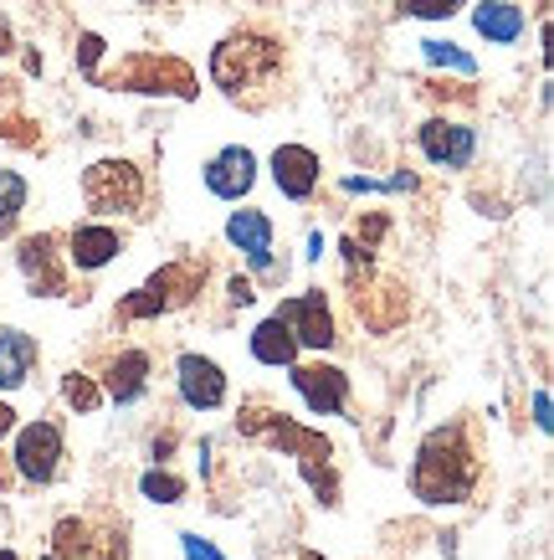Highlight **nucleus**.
Returning a JSON list of instances; mask_svg holds the SVG:
<instances>
[{
	"mask_svg": "<svg viewBox=\"0 0 554 560\" xmlns=\"http://www.w3.org/2000/svg\"><path fill=\"white\" fill-rule=\"evenodd\" d=\"M257 186V154L247 144H226V150L205 165V190L221 201H241Z\"/></svg>",
	"mask_w": 554,
	"mask_h": 560,
	"instance_id": "obj_15",
	"label": "nucleus"
},
{
	"mask_svg": "<svg viewBox=\"0 0 554 560\" xmlns=\"http://www.w3.org/2000/svg\"><path fill=\"white\" fill-rule=\"evenodd\" d=\"M21 211H26V180L16 171H0V237L16 232Z\"/></svg>",
	"mask_w": 554,
	"mask_h": 560,
	"instance_id": "obj_22",
	"label": "nucleus"
},
{
	"mask_svg": "<svg viewBox=\"0 0 554 560\" xmlns=\"http://www.w3.org/2000/svg\"><path fill=\"white\" fill-rule=\"evenodd\" d=\"M93 545H98V529L87 520H57L51 525V560H93Z\"/></svg>",
	"mask_w": 554,
	"mask_h": 560,
	"instance_id": "obj_21",
	"label": "nucleus"
},
{
	"mask_svg": "<svg viewBox=\"0 0 554 560\" xmlns=\"http://www.w3.org/2000/svg\"><path fill=\"white\" fill-rule=\"evenodd\" d=\"M139 493H144V499H154V504H180V499H185V478L165 474V468H150V474L139 478Z\"/></svg>",
	"mask_w": 554,
	"mask_h": 560,
	"instance_id": "obj_24",
	"label": "nucleus"
},
{
	"mask_svg": "<svg viewBox=\"0 0 554 560\" xmlns=\"http://www.w3.org/2000/svg\"><path fill=\"white\" fill-rule=\"evenodd\" d=\"M83 206L93 217H129L144 206V171L134 160H93L83 171Z\"/></svg>",
	"mask_w": 554,
	"mask_h": 560,
	"instance_id": "obj_6",
	"label": "nucleus"
},
{
	"mask_svg": "<svg viewBox=\"0 0 554 560\" xmlns=\"http://www.w3.org/2000/svg\"><path fill=\"white\" fill-rule=\"evenodd\" d=\"M287 371H293V390L308 401V411H319V417H344L350 411V375L339 365H323V360L303 365V360H293Z\"/></svg>",
	"mask_w": 554,
	"mask_h": 560,
	"instance_id": "obj_9",
	"label": "nucleus"
},
{
	"mask_svg": "<svg viewBox=\"0 0 554 560\" xmlns=\"http://www.w3.org/2000/svg\"><path fill=\"white\" fill-rule=\"evenodd\" d=\"M62 401H68L72 411L93 417V411L103 407V386H98V381H93L87 371H68V375H62Z\"/></svg>",
	"mask_w": 554,
	"mask_h": 560,
	"instance_id": "obj_23",
	"label": "nucleus"
},
{
	"mask_svg": "<svg viewBox=\"0 0 554 560\" xmlns=\"http://www.w3.org/2000/svg\"><path fill=\"white\" fill-rule=\"evenodd\" d=\"M11 432H16V411L0 401V438H11Z\"/></svg>",
	"mask_w": 554,
	"mask_h": 560,
	"instance_id": "obj_32",
	"label": "nucleus"
},
{
	"mask_svg": "<svg viewBox=\"0 0 554 560\" xmlns=\"http://www.w3.org/2000/svg\"><path fill=\"white\" fill-rule=\"evenodd\" d=\"M421 139V154L432 160V165H447V171H468L472 154H478V129L457 119H426L416 129Z\"/></svg>",
	"mask_w": 554,
	"mask_h": 560,
	"instance_id": "obj_12",
	"label": "nucleus"
},
{
	"mask_svg": "<svg viewBox=\"0 0 554 560\" xmlns=\"http://www.w3.org/2000/svg\"><path fill=\"white\" fill-rule=\"evenodd\" d=\"M205 278H211V257H201V253L175 257V262H165L160 272H150V278L114 308V319L134 324V319H160V314H180L185 304L201 299Z\"/></svg>",
	"mask_w": 554,
	"mask_h": 560,
	"instance_id": "obj_4",
	"label": "nucleus"
},
{
	"mask_svg": "<svg viewBox=\"0 0 554 560\" xmlns=\"http://www.w3.org/2000/svg\"><path fill=\"white\" fill-rule=\"evenodd\" d=\"M175 381H180V401L190 411H216L226 401V371L205 355H180L175 360Z\"/></svg>",
	"mask_w": 554,
	"mask_h": 560,
	"instance_id": "obj_13",
	"label": "nucleus"
},
{
	"mask_svg": "<svg viewBox=\"0 0 554 560\" xmlns=\"http://www.w3.org/2000/svg\"><path fill=\"white\" fill-rule=\"evenodd\" d=\"M180 550H185V560H226L216 545L201 540V535H180Z\"/></svg>",
	"mask_w": 554,
	"mask_h": 560,
	"instance_id": "obj_28",
	"label": "nucleus"
},
{
	"mask_svg": "<svg viewBox=\"0 0 554 560\" xmlns=\"http://www.w3.org/2000/svg\"><path fill=\"white\" fill-rule=\"evenodd\" d=\"M472 26H478L487 42L508 47V42H519L523 36V11L514 5V0H483V5L472 11Z\"/></svg>",
	"mask_w": 554,
	"mask_h": 560,
	"instance_id": "obj_20",
	"label": "nucleus"
},
{
	"mask_svg": "<svg viewBox=\"0 0 554 560\" xmlns=\"http://www.w3.org/2000/svg\"><path fill=\"white\" fill-rule=\"evenodd\" d=\"M278 319L298 335V345H308V350H334V308H329V299H323V289H308L298 293V299H283V308H278Z\"/></svg>",
	"mask_w": 554,
	"mask_h": 560,
	"instance_id": "obj_10",
	"label": "nucleus"
},
{
	"mask_svg": "<svg viewBox=\"0 0 554 560\" xmlns=\"http://www.w3.org/2000/svg\"><path fill=\"white\" fill-rule=\"evenodd\" d=\"M257 299V289L247 283V278H232V304H252Z\"/></svg>",
	"mask_w": 554,
	"mask_h": 560,
	"instance_id": "obj_30",
	"label": "nucleus"
},
{
	"mask_svg": "<svg viewBox=\"0 0 554 560\" xmlns=\"http://www.w3.org/2000/svg\"><path fill=\"white\" fill-rule=\"evenodd\" d=\"M103 386V401H114V407H134L139 396L150 390V355L139 350V345H123L118 355L103 360V375H93Z\"/></svg>",
	"mask_w": 554,
	"mask_h": 560,
	"instance_id": "obj_11",
	"label": "nucleus"
},
{
	"mask_svg": "<svg viewBox=\"0 0 554 560\" xmlns=\"http://www.w3.org/2000/svg\"><path fill=\"white\" fill-rule=\"evenodd\" d=\"M98 57H103V36L98 32H83V36H78V68H83L87 78L98 72Z\"/></svg>",
	"mask_w": 554,
	"mask_h": 560,
	"instance_id": "obj_27",
	"label": "nucleus"
},
{
	"mask_svg": "<svg viewBox=\"0 0 554 560\" xmlns=\"http://www.w3.org/2000/svg\"><path fill=\"white\" fill-rule=\"evenodd\" d=\"M36 360H42V350H36L32 335L5 324V329H0V390L26 386V375L36 371Z\"/></svg>",
	"mask_w": 554,
	"mask_h": 560,
	"instance_id": "obj_18",
	"label": "nucleus"
},
{
	"mask_svg": "<svg viewBox=\"0 0 554 560\" xmlns=\"http://www.w3.org/2000/svg\"><path fill=\"white\" fill-rule=\"evenodd\" d=\"M93 83L118 93H165V98H196V68L169 51H134L114 72H93Z\"/></svg>",
	"mask_w": 554,
	"mask_h": 560,
	"instance_id": "obj_5",
	"label": "nucleus"
},
{
	"mask_svg": "<svg viewBox=\"0 0 554 560\" xmlns=\"http://www.w3.org/2000/svg\"><path fill=\"white\" fill-rule=\"evenodd\" d=\"M483 478V463H478V447H472L468 422H447L432 427L421 438L416 458H411V493L432 510H447V504H468L472 489Z\"/></svg>",
	"mask_w": 554,
	"mask_h": 560,
	"instance_id": "obj_2",
	"label": "nucleus"
},
{
	"mask_svg": "<svg viewBox=\"0 0 554 560\" xmlns=\"http://www.w3.org/2000/svg\"><path fill=\"white\" fill-rule=\"evenodd\" d=\"M68 262L78 272H98V268H108L118 253H123V232L118 226H103V221H87V226H72L68 237Z\"/></svg>",
	"mask_w": 554,
	"mask_h": 560,
	"instance_id": "obj_16",
	"label": "nucleus"
},
{
	"mask_svg": "<svg viewBox=\"0 0 554 560\" xmlns=\"http://www.w3.org/2000/svg\"><path fill=\"white\" fill-rule=\"evenodd\" d=\"M139 5H175V0H139Z\"/></svg>",
	"mask_w": 554,
	"mask_h": 560,
	"instance_id": "obj_34",
	"label": "nucleus"
},
{
	"mask_svg": "<svg viewBox=\"0 0 554 560\" xmlns=\"http://www.w3.org/2000/svg\"><path fill=\"white\" fill-rule=\"evenodd\" d=\"M16 489V468H11V458H0V493Z\"/></svg>",
	"mask_w": 554,
	"mask_h": 560,
	"instance_id": "obj_31",
	"label": "nucleus"
},
{
	"mask_svg": "<svg viewBox=\"0 0 554 560\" xmlns=\"http://www.w3.org/2000/svg\"><path fill=\"white\" fill-rule=\"evenodd\" d=\"M0 560H21V556H16V550H0Z\"/></svg>",
	"mask_w": 554,
	"mask_h": 560,
	"instance_id": "obj_35",
	"label": "nucleus"
},
{
	"mask_svg": "<svg viewBox=\"0 0 554 560\" xmlns=\"http://www.w3.org/2000/svg\"><path fill=\"white\" fill-rule=\"evenodd\" d=\"M226 242L252 257V268H268L272 262V217L268 211H232V221H226Z\"/></svg>",
	"mask_w": 554,
	"mask_h": 560,
	"instance_id": "obj_17",
	"label": "nucleus"
},
{
	"mask_svg": "<svg viewBox=\"0 0 554 560\" xmlns=\"http://www.w3.org/2000/svg\"><path fill=\"white\" fill-rule=\"evenodd\" d=\"M303 560H323V556H314V550H303Z\"/></svg>",
	"mask_w": 554,
	"mask_h": 560,
	"instance_id": "obj_36",
	"label": "nucleus"
},
{
	"mask_svg": "<svg viewBox=\"0 0 554 560\" xmlns=\"http://www.w3.org/2000/svg\"><path fill=\"white\" fill-rule=\"evenodd\" d=\"M421 51H426V62H437V68H452V72H462V78H472V72H478V62H472L468 51H457L452 42H421Z\"/></svg>",
	"mask_w": 554,
	"mask_h": 560,
	"instance_id": "obj_25",
	"label": "nucleus"
},
{
	"mask_svg": "<svg viewBox=\"0 0 554 560\" xmlns=\"http://www.w3.org/2000/svg\"><path fill=\"white\" fill-rule=\"evenodd\" d=\"M42 560H51V556H42Z\"/></svg>",
	"mask_w": 554,
	"mask_h": 560,
	"instance_id": "obj_37",
	"label": "nucleus"
},
{
	"mask_svg": "<svg viewBox=\"0 0 554 560\" xmlns=\"http://www.w3.org/2000/svg\"><path fill=\"white\" fill-rule=\"evenodd\" d=\"M411 16H421V21H441V16H457L468 0H401Z\"/></svg>",
	"mask_w": 554,
	"mask_h": 560,
	"instance_id": "obj_26",
	"label": "nucleus"
},
{
	"mask_svg": "<svg viewBox=\"0 0 554 560\" xmlns=\"http://www.w3.org/2000/svg\"><path fill=\"white\" fill-rule=\"evenodd\" d=\"M68 458V438H62V422H26L16 432V447H11V468H16V483L26 489H42L57 478Z\"/></svg>",
	"mask_w": 554,
	"mask_h": 560,
	"instance_id": "obj_7",
	"label": "nucleus"
},
{
	"mask_svg": "<svg viewBox=\"0 0 554 560\" xmlns=\"http://www.w3.org/2000/svg\"><path fill=\"white\" fill-rule=\"evenodd\" d=\"M298 350H303L298 335H293L278 314H272V319H262L252 329V360H257V365H293V360H298Z\"/></svg>",
	"mask_w": 554,
	"mask_h": 560,
	"instance_id": "obj_19",
	"label": "nucleus"
},
{
	"mask_svg": "<svg viewBox=\"0 0 554 560\" xmlns=\"http://www.w3.org/2000/svg\"><path fill=\"white\" fill-rule=\"evenodd\" d=\"M283 72H287V47L272 32L241 26V32L221 36L211 51V83L241 108H272V98L283 93Z\"/></svg>",
	"mask_w": 554,
	"mask_h": 560,
	"instance_id": "obj_1",
	"label": "nucleus"
},
{
	"mask_svg": "<svg viewBox=\"0 0 554 560\" xmlns=\"http://www.w3.org/2000/svg\"><path fill=\"white\" fill-rule=\"evenodd\" d=\"M319 175H323V165L308 144H278L272 150V180H278V190H283L287 201H308L319 190Z\"/></svg>",
	"mask_w": 554,
	"mask_h": 560,
	"instance_id": "obj_14",
	"label": "nucleus"
},
{
	"mask_svg": "<svg viewBox=\"0 0 554 560\" xmlns=\"http://www.w3.org/2000/svg\"><path fill=\"white\" fill-rule=\"evenodd\" d=\"M236 432L252 442H268V447H283L287 458H298L303 478H308V489L319 493L329 510H339V474H334V442L323 438V432H308V427H298L293 417H283V411H272L268 401H241V411H236Z\"/></svg>",
	"mask_w": 554,
	"mask_h": 560,
	"instance_id": "obj_3",
	"label": "nucleus"
},
{
	"mask_svg": "<svg viewBox=\"0 0 554 560\" xmlns=\"http://www.w3.org/2000/svg\"><path fill=\"white\" fill-rule=\"evenodd\" d=\"M57 247H62V232H36V237H21L16 247V268L32 283L36 299H62L68 293V268H62Z\"/></svg>",
	"mask_w": 554,
	"mask_h": 560,
	"instance_id": "obj_8",
	"label": "nucleus"
},
{
	"mask_svg": "<svg viewBox=\"0 0 554 560\" xmlns=\"http://www.w3.org/2000/svg\"><path fill=\"white\" fill-rule=\"evenodd\" d=\"M5 51H11V26L0 21V57H5Z\"/></svg>",
	"mask_w": 554,
	"mask_h": 560,
	"instance_id": "obj_33",
	"label": "nucleus"
},
{
	"mask_svg": "<svg viewBox=\"0 0 554 560\" xmlns=\"http://www.w3.org/2000/svg\"><path fill=\"white\" fill-rule=\"evenodd\" d=\"M534 427L550 432V390H534Z\"/></svg>",
	"mask_w": 554,
	"mask_h": 560,
	"instance_id": "obj_29",
	"label": "nucleus"
}]
</instances>
